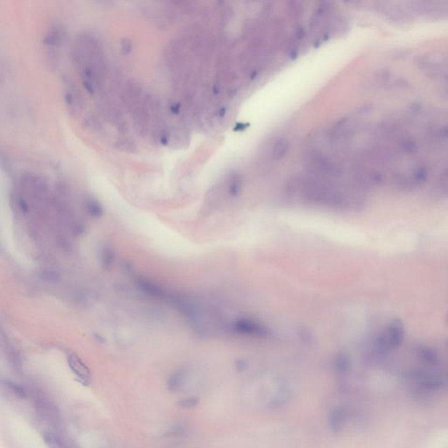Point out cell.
I'll use <instances>...</instances> for the list:
<instances>
[{
  "label": "cell",
  "instance_id": "obj_1",
  "mask_svg": "<svg viewBox=\"0 0 448 448\" xmlns=\"http://www.w3.org/2000/svg\"><path fill=\"white\" fill-rule=\"evenodd\" d=\"M415 65L427 78L441 81L448 77V55L443 52H427L419 55Z\"/></svg>",
  "mask_w": 448,
  "mask_h": 448
},
{
  "label": "cell",
  "instance_id": "obj_3",
  "mask_svg": "<svg viewBox=\"0 0 448 448\" xmlns=\"http://www.w3.org/2000/svg\"><path fill=\"white\" fill-rule=\"evenodd\" d=\"M408 4L416 18L433 21L448 19V2L409 1Z\"/></svg>",
  "mask_w": 448,
  "mask_h": 448
},
{
  "label": "cell",
  "instance_id": "obj_7",
  "mask_svg": "<svg viewBox=\"0 0 448 448\" xmlns=\"http://www.w3.org/2000/svg\"><path fill=\"white\" fill-rule=\"evenodd\" d=\"M67 363L78 381L83 385L91 384V372L89 368L80 358L74 354H68Z\"/></svg>",
  "mask_w": 448,
  "mask_h": 448
},
{
  "label": "cell",
  "instance_id": "obj_13",
  "mask_svg": "<svg viewBox=\"0 0 448 448\" xmlns=\"http://www.w3.org/2000/svg\"><path fill=\"white\" fill-rule=\"evenodd\" d=\"M44 443L48 448H63V444L59 437L51 432H44L42 433Z\"/></svg>",
  "mask_w": 448,
  "mask_h": 448
},
{
  "label": "cell",
  "instance_id": "obj_15",
  "mask_svg": "<svg viewBox=\"0 0 448 448\" xmlns=\"http://www.w3.org/2000/svg\"><path fill=\"white\" fill-rule=\"evenodd\" d=\"M4 383L5 386H6V388H8V389H9L15 397L20 398V399H24V398L27 397V391H26V389H24L22 386L11 381H4Z\"/></svg>",
  "mask_w": 448,
  "mask_h": 448
},
{
  "label": "cell",
  "instance_id": "obj_17",
  "mask_svg": "<svg viewBox=\"0 0 448 448\" xmlns=\"http://www.w3.org/2000/svg\"><path fill=\"white\" fill-rule=\"evenodd\" d=\"M114 260V254L110 248H104L102 253V262L105 267H109Z\"/></svg>",
  "mask_w": 448,
  "mask_h": 448
},
{
  "label": "cell",
  "instance_id": "obj_12",
  "mask_svg": "<svg viewBox=\"0 0 448 448\" xmlns=\"http://www.w3.org/2000/svg\"><path fill=\"white\" fill-rule=\"evenodd\" d=\"M436 185L439 192L442 195L448 197V166L444 169H442L441 173L439 174L438 179H437Z\"/></svg>",
  "mask_w": 448,
  "mask_h": 448
},
{
  "label": "cell",
  "instance_id": "obj_9",
  "mask_svg": "<svg viewBox=\"0 0 448 448\" xmlns=\"http://www.w3.org/2000/svg\"><path fill=\"white\" fill-rule=\"evenodd\" d=\"M290 149V142L287 138H279L272 148V157L275 160H282Z\"/></svg>",
  "mask_w": 448,
  "mask_h": 448
},
{
  "label": "cell",
  "instance_id": "obj_20",
  "mask_svg": "<svg viewBox=\"0 0 448 448\" xmlns=\"http://www.w3.org/2000/svg\"><path fill=\"white\" fill-rule=\"evenodd\" d=\"M447 323H448V316H447Z\"/></svg>",
  "mask_w": 448,
  "mask_h": 448
},
{
  "label": "cell",
  "instance_id": "obj_19",
  "mask_svg": "<svg viewBox=\"0 0 448 448\" xmlns=\"http://www.w3.org/2000/svg\"><path fill=\"white\" fill-rule=\"evenodd\" d=\"M197 400L195 398H187V399H183L180 402V405L181 407L183 408H189V407H192V406H194L196 405Z\"/></svg>",
  "mask_w": 448,
  "mask_h": 448
},
{
  "label": "cell",
  "instance_id": "obj_5",
  "mask_svg": "<svg viewBox=\"0 0 448 448\" xmlns=\"http://www.w3.org/2000/svg\"><path fill=\"white\" fill-rule=\"evenodd\" d=\"M384 331L393 350L401 346L405 336V324L401 319H392Z\"/></svg>",
  "mask_w": 448,
  "mask_h": 448
},
{
  "label": "cell",
  "instance_id": "obj_16",
  "mask_svg": "<svg viewBox=\"0 0 448 448\" xmlns=\"http://www.w3.org/2000/svg\"><path fill=\"white\" fill-rule=\"evenodd\" d=\"M87 209H88V212L90 213L91 216L99 217L100 215H102V208H101V206H100L96 201H89V202L87 203Z\"/></svg>",
  "mask_w": 448,
  "mask_h": 448
},
{
  "label": "cell",
  "instance_id": "obj_11",
  "mask_svg": "<svg viewBox=\"0 0 448 448\" xmlns=\"http://www.w3.org/2000/svg\"><path fill=\"white\" fill-rule=\"evenodd\" d=\"M184 380V374L181 371L174 372L170 376L169 378L166 382V387L169 391L172 392H176L179 389H181L182 384Z\"/></svg>",
  "mask_w": 448,
  "mask_h": 448
},
{
  "label": "cell",
  "instance_id": "obj_6",
  "mask_svg": "<svg viewBox=\"0 0 448 448\" xmlns=\"http://www.w3.org/2000/svg\"><path fill=\"white\" fill-rule=\"evenodd\" d=\"M410 378L414 381V383H416L417 385L426 389H439L442 384L441 378H438L436 375L425 370H413L410 373Z\"/></svg>",
  "mask_w": 448,
  "mask_h": 448
},
{
  "label": "cell",
  "instance_id": "obj_18",
  "mask_svg": "<svg viewBox=\"0 0 448 448\" xmlns=\"http://www.w3.org/2000/svg\"><path fill=\"white\" fill-rule=\"evenodd\" d=\"M439 92L441 93L442 97L448 99V77L441 80Z\"/></svg>",
  "mask_w": 448,
  "mask_h": 448
},
{
  "label": "cell",
  "instance_id": "obj_8",
  "mask_svg": "<svg viewBox=\"0 0 448 448\" xmlns=\"http://www.w3.org/2000/svg\"><path fill=\"white\" fill-rule=\"evenodd\" d=\"M416 356L421 362L427 364V365H437L440 362L439 354L436 350H433L431 347L425 345H418L415 350Z\"/></svg>",
  "mask_w": 448,
  "mask_h": 448
},
{
  "label": "cell",
  "instance_id": "obj_2",
  "mask_svg": "<svg viewBox=\"0 0 448 448\" xmlns=\"http://www.w3.org/2000/svg\"><path fill=\"white\" fill-rule=\"evenodd\" d=\"M376 9L389 23L397 26H405L413 23L416 19L410 8L408 2L385 1L377 3Z\"/></svg>",
  "mask_w": 448,
  "mask_h": 448
},
{
  "label": "cell",
  "instance_id": "obj_10",
  "mask_svg": "<svg viewBox=\"0 0 448 448\" xmlns=\"http://www.w3.org/2000/svg\"><path fill=\"white\" fill-rule=\"evenodd\" d=\"M375 348L378 354H383V355L389 354L391 352V350H393L392 347L390 345L389 339L386 335L385 331L378 334V337L375 341Z\"/></svg>",
  "mask_w": 448,
  "mask_h": 448
},
{
  "label": "cell",
  "instance_id": "obj_4",
  "mask_svg": "<svg viewBox=\"0 0 448 448\" xmlns=\"http://www.w3.org/2000/svg\"><path fill=\"white\" fill-rule=\"evenodd\" d=\"M428 176V171L425 165H413L394 175L393 182L400 190H413L425 183Z\"/></svg>",
  "mask_w": 448,
  "mask_h": 448
},
{
  "label": "cell",
  "instance_id": "obj_14",
  "mask_svg": "<svg viewBox=\"0 0 448 448\" xmlns=\"http://www.w3.org/2000/svg\"><path fill=\"white\" fill-rule=\"evenodd\" d=\"M138 285L139 288H141L143 291H146V293H148V294L154 296V297L162 296L161 290L154 284L150 283L146 280H139Z\"/></svg>",
  "mask_w": 448,
  "mask_h": 448
},
{
  "label": "cell",
  "instance_id": "obj_21",
  "mask_svg": "<svg viewBox=\"0 0 448 448\" xmlns=\"http://www.w3.org/2000/svg\"></svg>",
  "mask_w": 448,
  "mask_h": 448
}]
</instances>
